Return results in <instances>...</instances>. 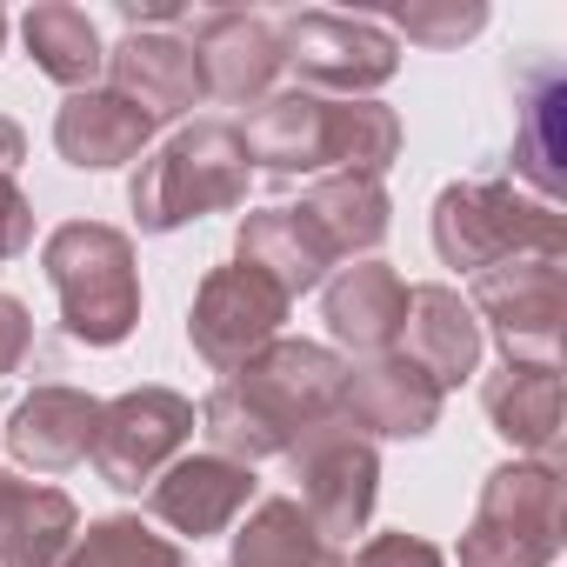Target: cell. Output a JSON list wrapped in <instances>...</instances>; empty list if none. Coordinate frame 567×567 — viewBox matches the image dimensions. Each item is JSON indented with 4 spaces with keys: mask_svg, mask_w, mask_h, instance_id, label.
Wrapping results in <instances>:
<instances>
[{
    "mask_svg": "<svg viewBox=\"0 0 567 567\" xmlns=\"http://www.w3.org/2000/svg\"><path fill=\"white\" fill-rule=\"evenodd\" d=\"M481 348L487 328L474 321L467 295L447 288V280H427V288H408V321H401V361H414L441 394H454L461 381L481 374Z\"/></svg>",
    "mask_w": 567,
    "mask_h": 567,
    "instance_id": "9a60e30c",
    "label": "cell"
},
{
    "mask_svg": "<svg viewBox=\"0 0 567 567\" xmlns=\"http://www.w3.org/2000/svg\"><path fill=\"white\" fill-rule=\"evenodd\" d=\"M288 295L274 288L260 267H207V280L194 288V308H187V341L194 354L214 368V374H240L260 348L280 341V321H288Z\"/></svg>",
    "mask_w": 567,
    "mask_h": 567,
    "instance_id": "30bf717a",
    "label": "cell"
},
{
    "mask_svg": "<svg viewBox=\"0 0 567 567\" xmlns=\"http://www.w3.org/2000/svg\"><path fill=\"white\" fill-rule=\"evenodd\" d=\"M467 308L481 328H494L507 361L560 368V321H567V260L560 254H520V260L481 267Z\"/></svg>",
    "mask_w": 567,
    "mask_h": 567,
    "instance_id": "8992f818",
    "label": "cell"
},
{
    "mask_svg": "<svg viewBox=\"0 0 567 567\" xmlns=\"http://www.w3.org/2000/svg\"><path fill=\"white\" fill-rule=\"evenodd\" d=\"M288 467L301 481V514L315 520V534L328 547H348L354 534H368L374 520V501H381V454L368 434H354L341 414L308 427L295 447H288Z\"/></svg>",
    "mask_w": 567,
    "mask_h": 567,
    "instance_id": "52a82bcc",
    "label": "cell"
},
{
    "mask_svg": "<svg viewBox=\"0 0 567 567\" xmlns=\"http://www.w3.org/2000/svg\"><path fill=\"white\" fill-rule=\"evenodd\" d=\"M467 540L501 547V554H520V560H534V567H554V560H560V540H567L560 467H554V461H501V467L481 481Z\"/></svg>",
    "mask_w": 567,
    "mask_h": 567,
    "instance_id": "8fae6325",
    "label": "cell"
},
{
    "mask_svg": "<svg viewBox=\"0 0 567 567\" xmlns=\"http://www.w3.org/2000/svg\"><path fill=\"white\" fill-rule=\"evenodd\" d=\"M280 28V48H288V68L301 74L308 94H328V101H374V87H388L401 74V41L368 21V14H288L274 21Z\"/></svg>",
    "mask_w": 567,
    "mask_h": 567,
    "instance_id": "ba28073f",
    "label": "cell"
},
{
    "mask_svg": "<svg viewBox=\"0 0 567 567\" xmlns=\"http://www.w3.org/2000/svg\"><path fill=\"white\" fill-rule=\"evenodd\" d=\"M461 567H534V560L501 554V547H481V540H467V534H461Z\"/></svg>",
    "mask_w": 567,
    "mask_h": 567,
    "instance_id": "1f68e13d",
    "label": "cell"
},
{
    "mask_svg": "<svg viewBox=\"0 0 567 567\" xmlns=\"http://www.w3.org/2000/svg\"><path fill=\"white\" fill-rule=\"evenodd\" d=\"M61 567H194V554L167 534H154L141 514H107L74 534Z\"/></svg>",
    "mask_w": 567,
    "mask_h": 567,
    "instance_id": "484cf974",
    "label": "cell"
},
{
    "mask_svg": "<svg viewBox=\"0 0 567 567\" xmlns=\"http://www.w3.org/2000/svg\"><path fill=\"white\" fill-rule=\"evenodd\" d=\"M301 220L321 234V247L334 260H368L394 227V200L368 174H328L301 194Z\"/></svg>",
    "mask_w": 567,
    "mask_h": 567,
    "instance_id": "603a6c76",
    "label": "cell"
},
{
    "mask_svg": "<svg viewBox=\"0 0 567 567\" xmlns=\"http://www.w3.org/2000/svg\"><path fill=\"white\" fill-rule=\"evenodd\" d=\"M321 315H328L334 348H348L354 361L394 354V348H401V321H408V280H401L388 260L334 267V274L321 280Z\"/></svg>",
    "mask_w": 567,
    "mask_h": 567,
    "instance_id": "2e32d148",
    "label": "cell"
},
{
    "mask_svg": "<svg viewBox=\"0 0 567 567\" xmlns=\"http://www.w3.org/2000/svg\"><path fill=\"white\" fill-rule=\"evenodd\" d=\"M21 41H28V61L54 87H68V94H87L107 74V41H101L94 14L68 8V0H41V8H28Z\"/></svg>",
    "mask_w": 567,
    "mask_h": 567,
    "instance_id": "d4e9b609",
    "label": "cell"
},
{
    "mask_svg": "<svg viewBox=\"0 0 567 567\" xmlns=\"http://www.w3.org/2000/svg\"><path fill=\"white\" fill-rule=\"evenodd\" d=\"M234 260H240V267H260L288 301L315 295L321 280L334 274V254H328L321 234L301 220V207H247L240 227H234Z\"/></svg>",
    "mask_w": 567,
    "mask_h": 567,
    "instance_id": "ffe728a7",
    "label": "cell"
},
{
    "mask_svg": "<svg viewBox=\"0 0 567 567\" xmlns=\"http://www.w3.org/2000/svg\"><path fill=\"white\" fill-rule=\"evenodd\" d=\"M487 28V8L481 0H454V8H394V28L388 34H408V41H421V48H461V41H474Z\"/></svg>",
    "mask_w": 567,
    "mask_h": 567,
    "instance_id": "4316f807",
    "label": "cell"
},
{
    "mask_svg": "<svg viewBox=\"0 0 567 567\" xmlns=\"http://www.w3.org/2000/svg\"><path fill=\"white\" fill-rule=\"evenodd\" d=\"M240 154L247 167L295 181V174H368L381 181L401 161V114L381 101H328L308 87H274L267 101H254L240 121Z\"/></svg>",
    "mask_w": 567,
    "mask_h": 567,
    "instance_id": "7a4b0ae2",
    "label": "cell"
},
{
    "mask_svg": "<svg viewBox=\"0 0 567 567\" xmlns=\"http://www.w3.org/2000/svg\"><path fill=\"white\" fill-rule=\"evenodd\" d=\"M0 48H8V14H0Z\"/></svg>",
    "mask_w": 567,
    "mask_h": 567,
    "instance_id": "d6a6232c",
    "label": "cell"
},
{
    "mask_svg": "<svg viewBox=\"0 0 567 567\" xmlns=\"http://www.w3.org/2000/svg\"><path fill=\"white\" fill-rule=\"evenodd\" d=\"M348 567H447V554L421 534H374L348 554Z\"/></svg>",
    "mask_w": 567,
    "mask_h": 567,
    "instance_id": "83f0119b",
    "label": "cell"
},
{
    "mask_svg": "<svg viewBox=\"0 0 567 567\" xmlns=\"http://www.w3.org/2000/svg\"><path fill=\"white\" fill-rule=\"evenodd\" d=\"M94 421H101V401L94 394L48 381V388L21 394V408L8 414V434H0V441H8V454L21 467H34V474H68V467L87 461Z\"/></svg>",
    "mask_w": 567,
    "mask_h": 567,
    "instance_id": "ac0fdd59",
    "label": "cell"
},
{
    "mask_svg": "<svg viewBox=\"0 0 567 567\" xmlns=\"http://www.w3.org/2000/svg\"><path fill=\"white\" fill-rule=\"evenodd\" d=\"M41 267L61 295V328L81 348H121L141 328V260L134 240L107 220H61L41 247Z\"/></svg>",
    "mask_w": 567,
    "mask_h": 567,
    "instance_id": "277c9868",
    "label": "cell"
},
{
    "mask_svg": "<svg viewBox=\"0 0 567 567\" xmlns=\"http://www.w3.org/2000/svg\"><path fill=\"white\" fill-rule=\"evenodd\" d=\"M107 87L121 101H134L154 127L187 121L207 101V81H200V61H194L187 34H127V41H114L107 48Z\"/></svg>",
    "mask_w": 567,
    "mask_h": 567,
    "instance_id": "e0dca14e",
    "label": "cell"
},
{
    "mask_svg": "<svg viewBox=\"0 0 567 567\" xmlns=\"http://www.w3.org/2000/svg\"><path fill=\"white\" fill-rule=\"evenodd\" d=\"M434 254L454 274H481L494 260L520 254H560L567 260V214L554 200L520 194L514 181H454L434 194Z\"/></svg>",
    "mask_w": 567,
    "mask_h": 567,
    "instance_id": "5b68a950",
    "label": "cell"
},
{
    "mask_svg": "<svg viewBox=\"0 0 567 567\" xmlns=\"http://www.w3.org/2000/svg\"><path fill=\"white\" fill-rule=\"evenodd\" d=\"M481 408H487L494 434L514 447V461H554L560 467V368L507 361L501 374H487Z\"/></svg>",
    "mask_w": 567,
    "mask_h": 567,
    "instance_id": "44dd1931",
    "label": "cell"
},
{
    "mask_svg": "<svg viewBox=\"0 0 567 567\" xmlns=\"http://www.w3.org/2000/svg\"><path fill=\"white\" fill-rule=\"evenodd\" d=\"M194 61H200V81H207V101H227V107H254L274 94V81L288 74V48H280V28L267 14H200L194 34H187Z\"/></svg>",
    "mask_w": 567,
    "mask_h": 567,
    "instance_id": "7c38bea8",
    "label": "cell"
},
{
    "mask_svg": "<svg viewBox=\"0 0 567 567\" xmlns=\"http://www.w3.org/2000/svg\"><path fill=\"white\" fill-rule=\"evenodd\" d=\"M21 161H28V127L14 114H0V174H14Z\"/></svg>",
    "mask_w": 567,
    "mask_h": 567,
    "instance_id": "4dcf8cb0",
    "label": "cell"
},
{
    "mask_svg": "<svg viewBox=\"0 0 567 567\" xmlns=\"http://www.w3.org/2000/svg\"><path fill=\"white\" fill-rule=\"evenodd\" d=\"M154 134H161V127H154L134 101H121L114 87L68 94V107L54 114V147H61V161L81 167V174H107V167L141 161V154L154 147Z\"/></svg>",
    "mask_w": 567,
    "mask_h": 567,
    "instance_id": "d6986e66",
    "label": "cell"
},
{
    "mask_svg": "<svg viewBox=\"0 0 567 567\" xmlns=\"http://www.w3.org/2000/svg\"><path fill=\"white\" fill-rule=\"evenodd\" d=\"M447 394L401 354H374V361H348L341 381V421L368 441H427L441 427Z\"/></svg>",
    "mask_w": 567,
    "mask_h": 567,
    "instance_id": "4fadbf2b",
    "label": "cell"
},
{
    "mask_svg": "<svg viewBox=\"0 0 567 567\" xmlns=\"http://www.w3.org/2000/svg\"><path fill=\"white\" fill-rule=\"evenodd\" d=\"M81 534L74 494L48 481L0 474V567H61V554Z\"/></svg>",
    "mask_w": 567,
    "mask_h": 567,
    "instance_id": "7402d4cb",
    "label": "cell"
},
{
    "mask_svg": "<svg viewBox=\"0 0 567 567\" xmlns=\"http://www.w3.org/2000/svg\"><path fill=\"white\" fill-rule=\"evenodd\" d=\"M28 354H34V315H28L14 295H0V381L21 374Z\"/></svg>",
    "mask_w": 567,
    "mask_h": 567,
    "instance_id": "f546056e",
    "label": "cell"
},
{
    "mask_svg": "<svg viewBox=\"0 0 567 567\" xmlns=\"http://www.w3.org/2000/svg\"><path fill=\"white\" fill-rule=\"evenodd\" d=\"M34 247V200L14 174H0V260H21Z\"/></svg>",
    "mask_w": 567,
    "mask_h": 567,
    "instance_id": "f1b7e54d",
    "label": "cell"
},
{
    "mask_svg": "<svg viewBox=\"0 0 567 567\" xmlns=\"http://www.w3.org/2000/svg\"><path fill=\"white\" fill-rule=\"evenodd\" d=\"M227 567H348V554L315 534V520L301 514L295 494H260L247 507V520L234 527Z\"/></svg>",
    "mask_w": 567,
    "mask_h": 567,
    "instance_id": "cb8c5ba5",
    "label": "cell"
},
{
    "mask_svg": "<svg viewBox=\"0 0 567 567\" xmlns=\"http://www.w3.org/2000/svg\"><path fill=\"white\" fill-rule=\"evenodd\" d=\"M247 507H254V467H240L227 454H181L147 487V514L161 527H174L181 540H214Z\"/></svg>",
    "mask_w": 567,
    "mask_h": 567,
    "instance_id": "5bb4252c",
    "label": "cell"
},
{
    "mask_svg": "<svg viewBox=\"0 0 567 567\" xmlns=\"http://www.w3.org/2000/svg\"><path fill=\"white\" fill-rule=\"evenodd\" d=\"M247 181H254V167L240 154L234 121H187L174 141H161L154 154L134 161L127 207H134L141 234H174L187 220L247 207Z\"/></svg>",
    "mask_w": 567,
    "mask_h": 567,
    "instance_id": "3957f363",
    "label": "cell"
},
{
    "mask_svg": "<svg viewBox=\"0 0 567 567\" xmlns=\"http://www.w3.org/2000/svg\"><path fill=\"white\" fill-rule=\"evenodd\" d=\"M187 441H194V401L187 394H174V388H127V394L101 401L87 461L101 467V481L114 494H141V487L161 481V467L181 461Z\"/></svg>",
    "mask_w": 567,
    "mask_h": 567,
    "instance_id": "9c48e42d",
    "label": "cell"
},
{
    "mask_svg": "<svg viewBox=\"0 0 567 567\" xmlns=\"http://www.w3.org/2000/svg\"><path fill=\"white\" fill-rule=\"evenodd\" d=\"M341 381H348V361L328 341L280 334L274 348H260L240 374H227L200 401L194 421L207 434V454H227L240 467L288 454L308 427L341 414Z\"/></svg>",
    "mask_w": 567,
    "mask_h": 567,
    "instance_id": "6da1fadb",
    "label": "cell"
}]
</instances>
